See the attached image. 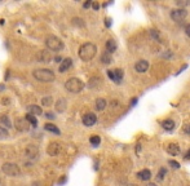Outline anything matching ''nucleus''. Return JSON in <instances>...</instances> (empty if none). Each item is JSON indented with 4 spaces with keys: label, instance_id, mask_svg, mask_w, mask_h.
<instances>
[{
    "label": "nucleus",
    "instance_id": "obj_21",
    "mask_svg": "<svg viewBox=\"0 0 190 186\" xmlns=\"http://www.w3.org/2000/svg\"><path fill=\"white\" fill-rule=\"evenodd\" d=\"M101 61H102L105 65H109V63H111V62H112L111 53H109V52H105V53L101 56Z\"/></svg>",
    "mask_w": 190,
    "mask_h": 186
},
{
    "label": "nucleus",
    "instance_id": "obj_24",
    "mask_svg": "<svg viewBox=\"0 0 190 186\" xmlns=\"http://www.w3.org/2000/svg\"><path fill=\"white\" fill-rule=\"evenodd\" d=\"M0 124H3L4 127H10V121H9V118L7 115H1L0 116Z\"/></svg>",
    "mask_w": 190,
    "mask_h": 186
},
{
    "label": "nucleus",
    "instance_id": "obj_23",
    "mask_svg": "<svg viewBox=\"0 0 190 186\" xmlns=\"http://www.w3.org/2000/svg\"><path fill=\"white\" fill-rule=\"evenodd\" d=\"M26 119H27V121H29V123L31 124L32 127H36V126H38V120H36V118H35L32 114H27V115H26Z\"/></svg>",
    "mask_w": 190,
    "mask_h": 186
},
{
    "label": "nucleus",
    "instance_id": "obj_2",
    "mask_svg": "<svg viewBox=\"0 0 190 186\" xmlns=\"http://www.w3.org/2000/svg\"><path fill=\"white\" fill-rule=\"evenodd\" d=\"M32 75H34V78L36 80L43 83H51L54 80V73L52 70H49V69H38V70H35L32 73Z\"/></svg>",
    "mask_w": 190,
    "mask_h": 186
},
{
    "label": "nucleus",
    "instance_id": "obj_39",
    "mask_svg": "<svg viewBox=\"0 0 190 186\" xmlns=\"http://www.w3.org/2000/svg\"><path fill=\"white\" fill-rule=\"evenodd\" d=\"M47 118H51V119H54V116L52 115V113H47Z\"/></svg>",
    "mask_w": 190,
    "mask_h": 186
},
{
    "label": "nucleus",
    "instance_id": "obj_16",
    "mask_svg": "<svg viewBox=\"0 0 190 186\" xmlns=\"http://www.w3.org/2000/svg\"><path fill=\"white\" fill-rule=\"evenodd\" d=\"M44 129L48 130V132L54 133V135H61V130H60L56 126H54V124H52V123H47L45 126H44Z\"/></svg>",
    "mask_w": 190,
    "mask_h": 186
},
{
    "label": "nucleus",
    "instance_id": "obj_12",
    "mask_svg": "<svg viewBox=\"0 0 190 186\" xmlns=\"http://www.w3.org/2000/svg\"><path fill=\"white\" fill-rule=\"evenodd\" d=\"M71 66H73V60H71V58H65V60L60 63L58 70H60V73H65V71H67Z\"/></svg>",
    "mask_w": 190,
    "mask_h": 186
},
{
    "label": "nucleus",
    "instance_id": "obj_17",
    "mask_svg": "<svg viewBox=\"0 0 190 186\" xmlns=\"http://www.w3.org/2000/svg\"><path fill=\"white\" fill-rule=\"evenodd\" d=\"M106 51L109 52V53H114V52L117 51V43H115L112 39L106 41Z\"/></svg>",
    "mask_w": 190,
    "mask_h": 186
},
{
    "label": "nucleus",
    "instance_id": "obj_11",
    "mask_svg": "<svg viewBox=\"0 0 190 186\" xmlns=\"http://www.w3.org/2000/svg\"><path fill=\"white\" fill-rule=\"evenodd\" d=\"M147 69H149V62L147 61H145V60L139 61V62L134 65V70H136L137 73H145Z\"/></svg>",
    "mask_w": 190,
    "mask_h": 186
},
{
    "label": "nucleus",
    "instance_id": "obj_9",
    "mask_svg": "<svg viewBox=\"0 0 190 186\" xmlns=\"http://www.w3.org/2000/svg\"><path fill=\"white\" fill-rule=\"evenodd\" d=\"M96 121H97V116H96V114H93V113H88L83 116V124L85 127L95 126Z\"/></svg>",
    "mask_w": 190,
    "mask_h": 186
},
{
    "label": "nucleus",
    "instance_id": "obj_13",
    "mask_svg": "<svg viewBox=\"0 0 190 186\" xmlns=\"http://www.w3.org/2000/svg\"><path fill=\"white\" fill-rule=\"evenodd\" d=\"M38 58H39L40 62H43V63H48L49 61L52 60L51 52H48V51H40V53L38 54Z\"/></svg>",
    "mask_w": 190,
    "mask_h": 186
},
{
    "label": "nucleus",
    "instance_id": "obj_36",
    "mask_svg": "<svg viewBox=\"0 0 190 186\" xmlns=\"http://www.w3.org/2000/svg\"><path fill=\"white\" fill-rule=\"evenodd\" d=\"M91 5H92V3H91V1H85L84 4H83V7H84V8H89Z\"/></svg>",
    "mask_w": 190,
    "mask_h": 186
},
{
    "label": "nucleus",
    "instance_id": "obj_10",
    "mask_svg": "<svg viewBox=\"0 0 190 186\" xmlns=\"http://www.w3.org/2000/svg\"><path fill=\"white\" fill-rule=\"evenodd\" d=\"M60 151H61V145H60L58 142H51L48 145V148H47V152H48V155H51V156L58 155Z\"/></svg>",
    "mask_w": 190,
    "mask_h": 186
},
{
    "label": "nucleus",
    "instance_id": "obj_22",
    "mask_svg": "<svg viewBox=\"0 0 190 186\" xmlns=\"http://www.w3.org/2000/svg\"><path fill=\"white\" fill-rule=\"evenodd\" d=\"M56 109H57V111H60V113L65 111V109H66V101L63 98L58 100V102H57V105H56Z\"/></svg>",
    "mask_w": 190,
    "mask_h": 186
},
{
    "label": "nucleus",
    "instance_id": "obj_20",
    "mask_svg": "<svg viewBox=\"0 0 190 186\" xmlns=\"http://www.w3.org/2000/svg\"><path fill=\"white\" fill-rule=\"evenodd\" d=\"M105 107H106V100H104V98H97L96 100V109H97L98 111L104 110Z\"/></svg>",
    "mask_w": 190,
    "mask_h": 186
},
{
    "label": "nucleus",
    "instance_id": "obj_31",
    "mask_svg": "<svg viewBox=\"0 0 190 186\" xmlns=\"http://www.w3.org/2000/svg\"><path fill=\"white\" fill-rule=\"evenodd\" d=\"M184 132L190 135V124H185V126H184Z\"/></svg>",
    "mask_w": 190,
    "mask_h": 186
},
{
    "label": "nucleus",
    "instance_id": "obj_3",
    "mask_svg": "<svg viewBox=\"0 0 190 186\" xmlns=\"http://www.w3.org/2000/svg\"><path fill=\"white\" fill-rule=\"evenodd\" d=\"M45 45H47V48H48L49 51L60 52V51H62L63 49L65 44H63V41L60 38L54 36V35H51V36H48L45 39Z\"/></svg>",
    "mask_w": 190,
    "mask_h": 186
},
{
    "label": "nucleus",
    "instance_id": "obj_25",
    "mask_svg": "<svg viewBox=\"0 0 190 186\" xmlns=\"http://www.w3.org/2000/svg\"><path fill=\"white\" fill-rule=\"evenodd\" d=\"M26 152H27V156H30V158H35L38 154H39L36 148H29L26 150Z\"/></svg>",
    "mask_w": 190,
    "mask_h": 186
},
{
    "label": "nucleus",
    "instance_id": "obj_40",
    "mask_svg": "<svg viewBox=\"0 0 190 186\" xmlns=\"http://www.w3.org/2000/svg\"><path fill=\"white\" fill-rule=\"evenodd\" d=\"M136 102H137V98H133V100L131 101V105L133 106V105H136Z\"/></svg>",
    "mask_w": 190,
    "mask_h": 186
},
{
    "label": "nucleus",
    "instance_id": "obj_37",
    "mask_svg": "<svg viewBox=\"0 0 190 186\" xmlns=\"http://www.w3.org/2000/svg\"><path fill=\"white\" fill-rule=\"evenodd\" d=\"M65 181H66V176H63L62 178H61V180H60V181H58V184L61 185V184H63V182H65Z\"/></svg>",
    "mask_w": 190,
    "mask_h": 186
},
{
    "label": "nucleus",
    "instance_id": "obj_28",
    "mask_svg": "<svg viewBox=\"0 0 190 186\" xmlns=\"http://www.w3.org/2000/svg\"><path fill=\"white\" fill-rule=\"evenodd\" d=\"M7 137H8V130L5 128H3V127H0V140L7 138Z\"/></svg>",
    "mask_w": 190,
    "mask_h": 186
},
{
    "label": "nucleus",
    "instance_id": "obj_18",
    "mask_svg": "<svg viewBox=\"0 0 190 186\" xmlns=\"http://www.w3.org/2000/svg\"><path fill=\"white\" fill-rule=\"evenodd\" d=\"M29 111H30V114H32L34 116L42 115V114H43L42 107H40V106H36V105H31V106H29Z\"/></svg>",
    "mask_w": 190,
    "mask_h": 186
},
{
    "label": "nucleus",
    "instance_id": "obj_8",
    "mask_svg": "<svg viewBox=\"0 0 190 186\" xmlns=\"http://www.w3.org/2000/svg\"><path fill=\"white\" fill-rule=\"evenodd\" d=\"M107 76H109L112 82H115V83L119 84V83L122 82V79H123V70H120V69H117V70H109L107 71Z\"/></svg>",
    "mask_w": 190,
    "mask_h": 186
},
{
    "label": "nucleus",
    "instance_id": "obj_4",
    "mask_svg": "<svg viewBox=\"0 0 190 186\" xmlns=\"http://www.w3.org/2000/svg\"><path fill=\"white\" fill-rule=\"evenodd\" d=\"M65 88L71 93H79L84 88V83L78 78H70L65 83Z\"/></svg>",
    "mask_w": 190,
    "mask_h": 186
},
{
    "label": "nucleus",
    "instance_id": "obj_27",
    "mask_svg": "<svg viewBox=\"0 0 190 186\" xmlns=\"http://www.w3.org/2000/svg\"><path fill=\"white\" fill-rule=\"evenodd\" d=\"M89 142H91V145H93V146H98L101 142V138L98 137V136H92V137L89 138Z\"/></svg>",
    "mask_w": 190,
    "mask_h": 186
},
{
    "label": "nucleus",
    "instance_id": "obj_41",
    "mask_svg": "<svg viewBox=\"0 0 190 186\" xmlns=\"http://www.w3.org/2000/svg\"><path fill=\"white\" fill-rule=\"evenodd\" d=\"M147 186H156V185H155V184H149Z\"/></svg>",
    "mask_w": 190,
    "mask_h": 186
},
{
    "label": "nucleus",
    "instance_id": "obj_34",
    "mask_svg": "<svg viewBox=\"0 0 190 186\" xmlns=\"http://www.w3.org/2000/svg\"><path fill=\"white\" fill-rule=\"evenodd\" d=\"M92 7L95 10H98V8H100V4L98 3H92Z\"/></svg>",
    "mask_w": 190,
    "mask_h": 186
},
{
    "label": "nucleus",
    "instance_id": "obj_29",
    "mask_svg": "<svg viewBox=\"0 0 190 186\" xmlns=\"http://www.w3.org/2000/svg\"><path fill=\"white\" fill-rule=\"evenodd\" d=\"M169 164H171V167H172V168H175V169L180 168V164H178L177 162H175V160H169Z\"/></svg>",
    "mask_w": 190,
    "mask_h": 186
},
{
    "label": "nucleus",
    "instance_id": "obj_19",
    "mask_svg": "<svg viewBox=\"0 0 190 186\" xmlns=\"http://www.w3.org/2000/svg\"><path fill=\"white\" fill-rule=\"evenodd\" d=\"M162 127L166 130H172L175 128V121L171 120V119H167V120H164L163 123H162Z\"/></svg>",
    "mask_w": 190,
    "mask_h": 186
},
{
    "label": "nucleus",
    "instance_id": "obj_30",
    "mask_svg": "<svg viewBox=\"0 0 190 186\" xmlns=\"http://www.w3.org/2000/svg\"><path fill=\"white\" fill-rule=\"evenodd\" d=\"M164 174H166V169L162 168V169H161V173L158 174V176H159L158 178H159V180H163V178H164Z\"/></svg>",
    "mask_w": 190,
    "mask_h": 186
},
{
    "label": "nucleus",
    "instance_id": "obj_6",
    "mask_svg": "<svg viewBox=\"0 0 190 186\" xmlns=\"http://www.w3.org/2000/svg\"><path fill=\"white\" fill-rule=\"evenodd\" d=\"M186 16H188V12L184 8H176V9H172V12H171V18L175 22H181L182 19L186 18Z\"/></svg>",
    "mask_w": 190,
    "mask_h": 186
},
{
    "label": "nucleus",
    "instance_id": "obj_32",
    "mask_svg": "<svg viewBox=\"0 0 190 186\" xmlns=\"http://www.w3.org/2000/svg\"><path fill=\"white\" fill-rule=\"evenodd\" d=\"M176 4H177V5H182V7H184V5H189L190 1H176Z\"/></svg>",
    "mask_w": 190,
    "mask_h": 186
},
{
    "label": "nucleus",
    "instance_id": "obj_1",
    "mask_svg": "<svg viewBox=\"0 0 190 186\" xmlns=\"http://www.w3.org/2000/svg\"><path fill=\"white\" fill-rule=\"evenodd\" d=\"M96 53H97V47H96L93 43H85L79 48L78 54H79V58H80L82 61L88 62V61H91L96 56Z\"/></svg>",
    "mask_w": 190,
    "mask_h": 186
},
{
    "label": "nucleus",
    "instance_id": "obj_35",
    "mask_svg": "<svg viewBox=\"0 0 190 186\" xmlns=\"http://www.w3.org/2000/svg\"><path fill=\"white\" fill-rule=\"evenodd\" d=\"M105 25H106L107 27H110V26H111V19H110V18L105 19Z\"/></svg>",
    "mask_w": 190,
    "mask_h": 186
},
{
    "label": "nucleus",
    "instance_id": "obj_7",
    "mask_svg": "<svg viewBox=\"0 0 190 186\" xmlns=\"http://www.w3.org/2000/svg\"><path fill=\"white\" fill-rule=\"evenodd\" d=\"M14 127L18 132H27L30 129V123L26 118H17L14 121Z\"/></svg>",
    "mask_w": 190,
    "mask_h": 186
},
{
    "label": "nucleus",
    "instance_id": "obj_5",
    "mask_svg": "<svg viewBox=\"0 0 190 186\" xmlns=\"http://www.w3.org/2000/svg\"><path fill=\"white\" fill-rule=\"evenodd\" d=\"M1 171L4 172L5 174H8V176H12V177L20 176V173H21L20 167H18L17 164H14V163H5V164H3Z\"/></svg>",
    "mask_w": 190,
    "mask_h": 186
},
{
    "label": "nucleus",
    "instance_id": "obj_42",
    "mask_svg": "<svg viewBox=\"0 0 190 186\" xmlns=\"http://www.w3.org/2000/svg\"><path fill=\"white\" fill-rule=\"evenodd\" d=\"M128 186H136V185H128Z\"/></svg>",
    "mask_w": 190,
    "mask_h": 186
},
{
    "label": "nucleus",
    "instance_id": "obj_38",
    "mask_svg": "<svg viewBox=\"0 0 190 186\" xmlns=\"http://www.w3.org/2000/svg\"><path fill=\"white\" fill-rule=\"evenodd\" d=\"M185 159L188 160V159H190V149H189V151L186 152V155H185Z\"/></svg>",
    "mask_w": 190,
    "mask_h": 186
},
{
    "label": "nucleus",
    "instance_id": "obj_33",
    "mask_svg": "<svg viewBox=\"0 0 190 186\" xmlns=\"http://www.w3.org/2000/svg\"><path fill=\"white\" fill-rule=\"evenodd\" d=\"M185 34H186V35H188V36L190 38V23H189L188 26L185 27Z\"/></svg>",
    "mask_w": 190,
    "mask_h": 186
},
{
    "label": "nucleus",
    "instance_id": "obj_15",
    "mask_svg": "<svg viewBox=\"0 0 190 186\" xmlns=\"http://www.w3.org/2000/svg\"><path fill=\"white\" fill-rule=\"evenodd\" d=\"M167 151L169 152L171 155H178L180 154V146L177 143H169L167 146Z\"/></svg>",
    "mask_w": 190,
    "mask_h": 186
},
{
    "label": "nucleus",
    "instance_id": "obj_14",
    "mask_svg": "<svg viewBox=\"0 0 190 186\" xmlns=\"http://www.w3.org/2000/svg\"><path fill=\"white\" fill-rule=\"evenodd\" d=\"M150 177H151V172L149 169H142V171H140L137 173V178L141 180V181H149Z\"/></svg>",
    "mask_w": 190,
    "mask_h": 186
},
{
    "label": "nucleus",
    "instance_id": "obj_26",
    "mask_svg": "<svg viewBox=\"0 0 190 186\" xmlns=\"http://www.w3.org/2000/svg\"><path fill=\"white\" fill-rule=\"evenodd\" d=\"M42 104H43V106H51V105L53 104V98H52L51 96L43 97V100H42Z\"/></svg>",
    "mask_w": 190,
    "mask_h": 186
}]
</instances>
